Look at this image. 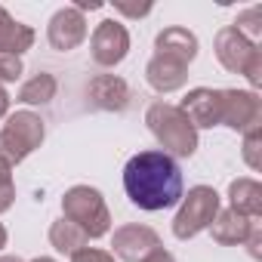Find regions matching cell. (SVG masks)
Wrapping results in <instances>:
<instances>
[{
    "label": "cell",
    "mask_w": 262,
    "mask_h": 262,
    "mask_svg": "<svg viewBox=\"0 0 262 262\" xmlns=\"http://www.w3.org/2000/svg\"><path fill=\"white\" fill-rule=\"evenodd\" d=\"M86 96L102 111H126L129 99H133V96H129L126 80L117 77V74H96L90 80V86H86Z\"/></svg>",
    "instance_id": "4fadbf2b"
},
{
    "label": "cell",
    "mask_w": 262,
    "mask_h": 262,
    "mask_svg": "<svg viewBox=\"0 0 262 262\" xmlns=\"http://www.w3.org/2000/svg\"><path fill=\"white\" fill-rule=\"evenodd\" d=\"M90 56L99 68H114L129 56V31L117 19H105L96 25L90 37Z\"/></svg>",
    "instance_id": "52a82bcc"
},
{
    "label": "cell",
    "mask_w": 262,
    "mask_h": 262,
    "mask_svg": "<svg viewBox=\"0 0 262 262\" xmlns=\"http://www.w3.org/2000/svg\"><path fill=\"white\" fill-rule=\"evenodd\" d=\"M222 96V114L219 126H228L234 133H250L262 123V99L253 90H219Z\"/></svg>",
    "instance_id": "8992f818"
},
{
    "label": "cell",
    "mask_w": 262,
    "mask_h": 262,
    "mask_svg": "<svg viewBox=\"0 0 262 262\" xmlns=\"http://www.w3.org/2000/svg\"><path fill=\"white\" fill-rule=\"evenodd\" d=\"M179 111L188 117V123L194 129H213L219 126V114H222V96L219 90H210V86H194L185 93Z\"/></svg>",
    "instance_id": "8fae6325"
},
{
    "label": "cell",
    "mask_w": 262,
    "mask_h": 262,
    "mask_svg": "<svg viewBox=\"0 0 262 262\" xmlns=\"http://www.w3.org/2000/svg\"><path fill=\"white\" fill-rule=\"evenodd\" d=\"M56 90H59L56 77H53L50 71H37L34 77H28V80L19 86L16 102H22V105H50V102L56 99Z\"/></svg>",
    "instance_id": "ac0fdd59"
},
{
    "label": "cell",
    "mask_w": 262,
    "mask_h": 262,
    "mask_svg": "<svg viewBox=\"0 0 262 262\" xmlns=\"http://www.w3.org/2000/svg\"><path fill=\"white\" fill-rule=\"evenodd\" d=\"M31 262H56V259H50V256H37V259H31Z\"/></svg>",
    "instance_id": "1f68e13d"
},
{
    "label": "cell",
    "mask_w": 262,
    "mask_h": 262,
    "mask_svg": "<svg viewBox=\"0 0 262 262\" xmlns=\"http://www.w3.org/2000/svg\"><path fill=\"white\" fill-rule=\"evenodd\" d=\"M256 222H259V219L241 216V213H234V210L228 207V210H219V213H216V219L210 222V234H213V241L222 244V247H244V241L250 237V231H253Z\"/></svg>",
    "instance_id": "9a60e30c"
},
{
    "label": "cell",
    "mask_w": 262,
    "mask_h": 262,
    "mask_svg": "<svg viewBox=\"0 0 262 262\" xmlns=\"http://www.w3.org/2000/svg\"><path fill=\"white\" fill-rule=\"evenodd\" d=\"M161 237L155 228L148 225H120L111 237V256H117L120 262H145L155 250H161Z\"/></svg>",
    "instance_id": "ba28073f"
},
{
    "label": "cell",
    "mask_w": 262,
    "mask_h": 262,
    "mask_svg": "<svg viewBox=\"0 0 262 262\" xmlns=\"http://www.w3.org/2000/svg\"><path fill=\"white\" fill-rule=\"evenodd\" d=\"M219 210H222V207H219L216 188H210V185H194V188H188V194H182L179 210H176V216H173V234H176L179 241H188V237L207 231Z\"/></svg>",
    "instance_id": "5b68a950"
},
{
    "label": "cell",
    "mask_w": 262,
    "mask_h": 262,
    "mask_svg": "<svg viewBox=\"0 0 262 262\" xmlns=\"http://www.w3.org/2000/svg\"><path fill=\"white\" fill-rule=\"evenodd\" d=\"M213 50H216V59H219V65H222L225 71H231V74H244V71L250 68L253 56H256L262 47L250 43L244 34H237L231 25H225V28H219Z\"/></svg>",
    "instance_id": "30bf717a"
},
{
    "label": "cell",
    "mask_w": 262,
    "mask_h": 262,
    "mask_svg": "<svg viewBox=\"0 0 262 262\" xmlns=\"http://www.w3.org/2000/svg\"><path fill=\"white\" fill-rule=\"evenodd\" d=\"M259 151H262V126H253L250 133H244V161H247V167H250L253 173L262 167Z\"/></svg>",
    "instance_id": "44dd1931"
},
{
    "label": "cell",
    "mask_w": 262,
    "mask_h": 262,
    "mask_svg": "<svg viewBox=\"0 0 262 262\" xmlns=\"http://www.w3.org/2000/svg\"><path fill=\"white\" fill-rule=\"evenodd\" d=\"M0 262H25V259H19V256H0Z\"/></svg>",
    "instance_id": "4dcf8cb0"
},
{
    "label": "cell",
    "mask_w": 262,
    "mask_h": 262,
    "mask_svg": "<svg viewBox=\"0 0 262 262\" xmlns=\"http://www.w3.org/2000/svg\"><path fill=\"white\" fill-rule=\"evenodd\" d=\"M62 216L74 222L90 241L105 237L111 231V213L99 188L93 185H71L62 198Z\"/></svg>",
    "instance_id": "277c9868"
},
{
    "label": "cell",
    "mask_w": 262,
    "mask_h": 262,
    "mask_svg": "<svg viewBox=\"0 0 262 262\" xmlns=\"http://www.w3.org/2000/svg\"><path fill=\"white\" fill-rule=\"evenodd\" d=\"M145 80L155 93L167 96V93H176L185 86L188 80V65H179L167 56H151L148 65H145Z\"/></svg>",
    "instance_id": "5bb4252c"
},
{
    "label": "cell",
    "mask_w": 262,
    "mask_h": 262,
    "mask_svg": "<svg viewBox=\"0 0 262 262\" xmlns=\"http://www.w3.org/2000/svg\"><path fill=\"white\" fill-rule=\"evenodd\" d=\"M25 74V65L19 56H7V53H0V86L4 83H13Z\"/></svg>",
    "instance_id": "603a6c76"
},
{
    "label": "cell",
    "mask_w": 262,
    "mask_h": 262,
    "mask_svg": "<svg viewBox=\"0 0 262 262\" xmlns=\"http://www.w3.org/2000/svg\"><path fill=\"white\" fill-rule=\"evenodd\" d=\"M7 114H10V93L0 86V120H4Z\"/></svg>",
    "instance_id": "f1b7e54d"
},
{
    "label": "cell",
    "mask_w": 262,
    "mask_h": 262,
    "mask_svg": "<svg viewBox=\"0 0 262 262\" xmlns=\"http://www.w3.org/2000/svg\"><path fill=\"white\" fill-rule=\"evenodd\" d=\"M71 262H117L108 250H96V247H83L71 256Z\"/></svg>",
    "instance_id": "cb8c5ba5"
},
{
    "label": "cell",
    "mask_w": 262,
    "mask_h": 262,
    "mask_svg": "<svg viewBox=\"0 0 262 262\" xmlns=\"http://www.w3.org/2000/svg\"><path fill=\"white\" fill-rule=\"evenodd\" d=\"M16 201V182H13V167L0 164V213H7Z\"/></svg>",
    "instance_id": "7402d4cb"
},
{
    "label": "cell",
    "mask_w": 262,
    "mask_h": 262,
    "mask_svg": "<svg viewBox=\"0 0 262 262\" xmlns=\"http://www.w3.org/2000/svg\"><path fill=\"white\" fill-rule=\"evenodd\" d=\"M231 28L237 34H244L250 43L259 47V40H262V7H250V10L237 13V19L231 22Z\"/></svg>",
    "instance_id": "ffe728a7"
},
{
    "label": "cell",
    "mask_w": 262,
    "mask_h": 262,
    "mask_svg": "<svg viewBox=\"0 0 262 262\" xmlns=\"http://www.w3.org/2000/svg\"><path fill=\"white\" fill-rule=\"evenodd\" d=\"M145 262H176V259H173V253H167V250L161 247V250H155V253H151Z\"/></svg>",
    "instance_id": "83f0119b"
},
{
    "label": "cell",
    "mask_w": 262,
    "mask_h": 262,
    "mask_svg": "<svg viewBox=\"0 0 262 262\" xmlns=\"http://www.w3.org/2000/svg\"><path fill=\"white\" fill-rule=\"evenodd\" d=\"M123 191H126L129 204L145 210V213L170 210L185 194L182 170L161 148L139 151V155L129 158L126 167H123Z\"/></svg>",
    "instance_id": "6da1fadb"
},
{
    "label": "cell",
    "mask_w": 262,
    "mask_h": 262,
    "mask_svg": "<svg viewBox=\"0 0 262 262\" xmlns=\"http://www.w3.org/2000/svg\"><path fill=\"white\" fill-rule=\"evenodd\" d=\"M50 244H53V250H56V253L74 256L77 250H83V247L90 244V237H86L74 222H68V219L62 216V219H56V222L50 225Z\"/></svg>",
    "instance_id": "d6986e66"
},
{
    "label": "cell",
    "mask_w": 262,
    "mask_h": 262,
    "mask_svg": "<svg viewBox=\"0 0 262 262\" xmlns=\"http://www.w3.org/2000/svg\"><path fill=\"white\" fill-rule=\"evenodd\" d=\"M7 241H10V234H7V225H4V222H0V250H4V247H7Z\"/></svg>",
    "instance_id": "f546056e"
},
{
    "label": "cell",
    "mask_w": 262,
    "mask_h": 262,
    "mask_svg": "<svg viewBox=\"0 0 262 262\" xmlns=\"http://www.w3.org/2000/svg\"><path fill=\"white\" fill-rule=\"evenodd\" d=\"M244 247H247V253H250L253 259H262V222L253 225V231H250V237L244 241Z\"/></svg>",
    "instance_id": "d4e9b609"
},
{
    "label": "cell",
    "mask_w": 262,
    "mask_h": 262,
    "mask_svg": "<svg viewBox=\"0 0 262 262\" xmlns=\"http://www.w3.org/2000/svg\"><path fill=\"white\" fill-rule=\"evenodd\" d=\"M34 37H37V34H34L31 25L13 19L4 7H0V53L19 56V59H22V53H28V50L34 47Z\"/></svg>",
    "instance_id": "2e32d148"
},
{
    "label": "cell",
    "mask_w": 262,
    "mask_h": 262,
    "mask_svg": "<svg viewBox=\"0 0 262 262\" xmlns=\"http://www.w3.org/2000/svg\"><path fill=\"white\" fill-rule=\"evenodd\" d=\"M86 16L77 13L74 7H62L53 13L50 25H47V40L56 53H71L86 40Z\"/></svg>",
    "instance_id": "9c48e42d"
},
{
    "label": "cell",
    "mask_w": 262,
    "mask_h": 262,
    "mask_svg": "<svg viewBox=\"0 0 262 262\" xmlns=\"http://www.w3.org/2000/svg\"><path fill=\"white\" fill-rule=\"evenodd\" d=\"M77 13H86V10H102V4L99 0H77V4H71Z\"/></svg>",
    "instance_id": "4316f807"
},
{
    "label": "cell",
    "mask_w": 262,
    "mask_h": 262,
    "mask_svg": "<svg viewBox=\"0 0 262 262\" xmlns=\"http://www.w3.org/2000/svg\"><path fill=\"white\" fill-rule=\"evenodd\" d=\"M228 207L241 216L259 219L262 216V185L250 176H241L228 185Z\"/></svg>",
    "instance_id": "e0dca14e"
},
{
    "label": "cell",
    "mask_w": 262,
    "mask_h": 262,
    "mask_svg": "<svg viewBox=\"0 0 262 262\" xmlns=\"http://www.w3.org/2000/svg\"><path fill=\"white\" fill-rule=\"evenodd\" d=\"M145 123L151 136L158 139L161 151L176 158H191L198 151V129L188 123V117L179 111V105L170 102H151L145 111Z\"/></svg>",
    "instance_id": "7a4b0ae2"
},
{
    "label": "cell",
    "mask_w": 262,
    "mask_h": 262,
    "mask_svg": "<svg viewBox=\"0 0 262 262\" xmlns=\"http://www.w3.org/2000/svg\"><path fill=\"white\" fill-rule=\"evenodd\" d=\"M43 136H47V126H43L40 114H34L28 108L7 114V123L0 129V164L19 167L31 151L40 148Z\"/></svg>",
    "instance_id": "3957f363"
},
{
    "label": "cell",
    "mask_w": 262,
    "mask_h": 262,
    "mask_svg": "<svg viewBox=\"0 0 262 262\" xmlns=\"http://www.w3.org/2000/svg\"><path fill=\"white\" fill-rule=\"evenodd\" d=\"M198 50H201V43H198L194 31H188L182 25H170L155 37V56H167L179 65H191L198 59Z\"/></svg>",
    "instance_id": "7c38bea8"
},
{
    "label": "cell",
    "mask_w": 262,
    "mask_h": 262,
    "mask_svg": "<svg viewBox=\"0 0 262 262\" xmlns=\"http://www.w3.org/2000/svg\"><path fill=\"white\" fill-rule=\"evenodd\" d=\"M114 10H117V13H123V16H129V19H139V16H148V13H151V4H142V7H129V4H114Z\"/></svg>",
    "instance_id": "484cf974"
}]
</instances>
